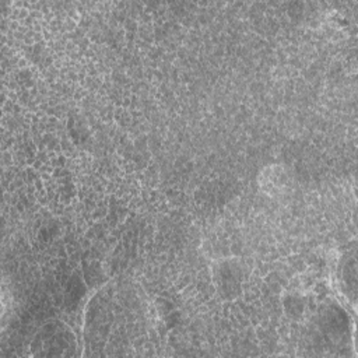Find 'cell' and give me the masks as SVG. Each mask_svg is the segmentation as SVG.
<instances>
[{
	"label": "cell",
	"instance_id": "obj_1",
	"mask_svg": "<svg viewBox=\"0 0 358 358\" xmlns=\"http://www.w3.org/2000/svg\"><path fill=\"white\" fill-rule=\"evenodd\" d=\"M211 278L217 292L229 299L241 292L243 270L235 257H224L211 264Z\"/></svg>",
	"mask_w": 358,
	"mask_h": 358
},
{
	"label": "cell",
	"instance_id": "obj_2",
	"mask_svg": "<svg viewBox=\"0 0 358 358\" xmlns=\"http://www.w3.org/2000/svg\"><path fill=\"white\" fill-rule=\"evenodd\" d=\"M260 190L268 197H281L289 192L292 186V175L282 164H270L264 166L257 176Z\"/></svg>",
	"mask_w": 358,
	"mask_h": 358
}]
</instances>
